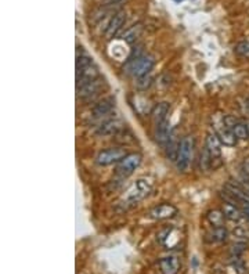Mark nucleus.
I'll return each mask as SVG.
<instances>
[{"mask_svg": "<svg viewBox=\"0 0 249 274\" xmlns=\"http://www.w3.org/2000/svg\"><path fill=\"white\" fill-rule=\"evenodd\" d=\"M194 151H195V139L193 136H186L181 139L180 143V150L177 159H176V168L181 173L188 172L194 159Z\"/></svg>", "mask_w": 249, "mask_h": 274, "instance_id": "obj_1", "label": "nucleus"}, {"mask_svg": "<svg viewBox=\"0 0 249 274\" xmlns=\"http://www.w3.org/2000/svg\"><path fill=\"white\" fill-rule=\"evenodd\" d=\"M154 64H155L154 57L143 54V56L134 57V58H129L124 70H126V74H129L130 77L140 79V78L147 77L151 72Z\"/></svg>", "mask_w": 249, "mask_h": 274, "instance_id": "obj_2", "label": "nucleus"}, {"mask_svg": "<svg viewBox=\"0 0 249 274\" xmlns=\"http://www.w3.org/2000/svg\"><path fill=\"white\" fill-rule=\"evenodd\" d=\"M151 183L148 182L147 179H137V180L127 189L126 194L124 196V201L129 205L137 204L138 201L144 199V198L151 193Z\"/></svg>", "mask_w": 249, "mask_h": 274, "instance_id": "obj_3", "label": "nucleus"}, {"mask_svg": "<svg viewBox=\"0 0 249 274\" xmlns=\"http://www.w3.org/2000/svg\"><path fill=\"white\" fill-rule=\"evenodd\" d=\"M127 155L124 147H111L100 151L97 155L96 162L100 166H110L114 163H119Z\"/></svg>", "mask_w": 249, "mask_h": 274, "instance_id": "obj_4", "label": "nucleus"}, {"mask_svg": "<svg viewBox=\"0 0 249 274\" xmlns=\"http://www.w3.org/2000/svg\"><path fill=\"white\" fill-rule=\"evenodd\" d=\"M143 161V157L138 153H131L124 157L122 161L118 163L117 166V175L121 179H124L127 176H130L136 169L140 166V163Z\"/></svg>", "mask_w": 249, "mask_h": 274, "instance_id": "obj_5", "label": "nucleus"}, {"mask_svg": "<svg viewBox=\"0 0 249 274\" xmlns=\"http://www.w3.org/2000/svg\"><path fill=\"white\" fill-rule=\"evenodd\" d=\"M223 120H224V123L231 129V132L234 133V136L238 139V140H248L249 139L248 123L242 122L241 119L235 118V117H233V115H226V117L223 118Z\"/></svg>", "mask_w": 249, "mask_h": 274, "instance_id": "obj_6", "label": "nucleus"}, {"mask_svg": "<svg viewBox=\"0 0 249 274\" xmlns=\"http://www.w3.org/2000/svg\"><path fill=\"white\" fill-rule=\"evenodd\" d=\"M98 78H100L98 68L94 65V63L89 64V65L83 67L81 70H76V87L89 83V82H93Z\"/></svg>", "mask_w": 249, "mask_h": 274, "instance_id": "obj_7", "label": "nucleus"}, {"mask_svg": "<svg viewBox=\"0 0 249 274\" xmlns=\"http://www.w3.org/2000/svg\"><path fill=\"white\" fill-rule=\"evenodd\" d=\"M176 215H177V208L169 202L157 205L148 212V216L154 220H166V219H170Z\"/></svg>", "mask_w": 249, "mask_h": 274, "instance_id": "obj_8", "label": "nucleus"}, {"mask_svg": "<svg viewBox=\"0 0 249 274\" xmlns=\"http://www.w3.org/2000/svg\"><path fill=\"white\" fill-rule=\"evenodd\" d=\"M221 141L220 139L217 137L216 133H208L207 134V140H205V148L208 150V153L212 158V166L214 168L213 162L214 161H220L221 158Z\"/></svg>", "mask_w": 249, "mask_h": 274, "instance_id": "obj_9", "label": "nucleus"}, {"mask_svg": "<svg viewBox=\"0 0 249 274\" xmlns=\"http://www.w3.org/2000/svg\"><path fill=\"white\" fill-rule=\"evenodd\" d=\"M214 129H216V132H214V133L217 134V137L220 139L223 146H227V147H235V146H237L238 139H237V137L234 136V133L231 132V129L224 123V120L221 119V122L216 123Z\"/></svg>", "mask_w": 249, "mask_h": 274, "instance_id": "obj_10", "label": "nucleus"}, {"mask_svg": "<svg viewBox=\"0 0 249 274\" xmlns=\"http://www.w3.org/2000/svg\"><path fill=\"white\" fill-rule=\"evenodd\" d=\"M124 127V123L119 119H110L103 122L100 126H97L96 134L100 137H110L117 134Z\"/></svg>", "mask_w": 249, "mask_h": 274, "instance_id": "obj_11", "label": "nucleus"}, {"mask_svg": "<svg viewBox=\"0 0 249 274\" xmlns=\"http://www.w3.org/2000/svg\"><path fill=\"white\" fill-rule=\"evenodd\" d=\"M124 22H126V13H124V11H118V13H115L114 17L111 18L110 24H108V27H107V31H105L107 38H108V39H112V38L122 29Z\"/></svg>", "mask_w": 249, "mask_h": 274, "instance_id": "obj_12", "label": "nucleus"}, {"mask_svg": "<svg viewBox=\"0 0 249 274\" xmlns=\"http://www.w3.org/2000/svg\"><path fill=\"white\" fill-rule=\"evenodd\" d=\"M162 274H177L180 270V259L176 255H169L159 260Z\"/></svg>", "mask_w": 249, "mask_h": 274, "instance_id": "obj_13", "label": "nucleus"}, {"mask_svg": "<svg viewBox=\"0 0 249 274\" xmlns=\"http://www.w3.org/2000/svg\"><path fill=\"white\" fill-rule=\"evenodd\" d=\"M169 111H170V104H169V103L162 101V103L155 104L154 108L151 110V118L152 122H154V126H158L162 122L167 120L166 119V117H167Z\"/></svg>", "mask_w": 249, "mask_h": 274, "instance_id": "obj_14", "label": "nucleus"}, {"mask_svg": "<svg viewBox=\"0 0 249 274\" xmlns=\"http://www.w3.org/2000/svg\"><path fill=\"white\" fill-rule=\"evenodd\" d=\"M114 107H115V99H104L101 100L98 104L93 107V110H91V117L93 118H103L105 115H108V114L114 110Z\"/></svg>", "mask_w": 249, "mask_h": 274, "instance_id": "obj_15", "label": "nucleus"}, {"mask_svg": "<svg viewBox=\"0 0 249 274\" xmlns=\"http://www.w3.org/2000/svg\"><path fill=\"white\" fill-rule=\"evenodd\" d=\"M100 89H101V82H100V78H98L93 82H89V83L76 87V91H78V96L81 99H90L91 96H96L97 93L100 91Z\"/></svg>", "mask_w": 249, "mask_h": 274, "instance_id": "obj_16", "label": "nucleus"}, {"mask_svg": "<svg viewBox=\"0 0 249 274\" xmlns=\"http://www.w3.org/2000/svg\"><path fill=\"white\" fill-rule=\"evenodd\" d=\"M172 133L173 130L170 123H169V120H165V122H162L161 125L155 126V140H157L158 144L164 146V147L166 146V143L169 141Z\"/></svg>", "mask_w": 249, "mask_h": 274, "instance_id": "obj_17", "label": "nucleus"}, {"mask_svg": "<svg viewBox=\"0 0 249 274\" xmlns=\"http://www.w3.org/2000/svg\"><path fill=\"white\" fill-rule=\"evenodd\" d=\"M180 143L181 140L177 139V136L174 134V132L172 133L170 136V139L169 141L166 143L165 146V153H166V157H167V159L172 162H176L177 159V155H179V150H180Z\"/></svg>", "mask_w": 249, "mask_h": 274, "instance_id": "obj_18", "label": "nucleus"}, {"mask_svg": "<svg viewBox=\"0 0 249 274\" xmlns=\"http://www.w3.org/2000/svg\"><path fill=\"white\" fill-rule=\"evenodd\" d=\"M221 212L224 213L226 219L231 220V222H238V220H241V218L244 216L242 209L238 205L228 204V202H223V204H221Z\"/></svg>", "mask_w": 249, "mask_h": 274, "instance_id": "obj_19", "label": "nucleus"}, {"mask_svg": "<svg viewBox=\"0 0 249 274\" xmlns=\"http://www.w3.org/2000/svg\"><path fill=\"white\" fill-rule=\"evenodd\" d=\"M227 230L223 227H213L209 233H207V241L208 242H223L227 239Z\"/></svg>", "mask_w": 249, "mask_h": 274, "instance_id": "obj_20", "label": "nucleus"}, {"mask_svg": "<svg viewBox=\"0 0 249 274\" xmlns=\"http://www.w3.org/2000/svg\"><path fill=\"white\" fill-rule=\"evenodd\" d=\"M208 222L213 227H223L224 226V220H226V216L224 213L221 212V209H212V211L208 212L207 215Z\"/></svg>", "mask_w": 249, "mask_h": 274, "instance_id": "obj_21", "label": "nucleus"}, {"mask_svg": "<svg viewBox=\"0 0 249 274\" xmlns=\"http://www.w3.org/2000/svg\"><path fill=\"white\" fill-rule=\"evenodd\" d=\"M141 32H143L141 24H136V25H133V27H130L129 29H126V32L124 34V40L126 43L131 44V43H134L138 38H140Z\"/></svg>", "mask_w": 249, "mask_h": 274, "instance_id": "obj_22", "label": "nucleus"}, {"mask_svg": "<svg viewBox=\"0 0 249 274\" xmlns=\"http://www.w3.org/2000/svg\"><path fill=\"white\" fill-rule=\"evenodd\" d=\"M235 53L242 58H249V42L248 40H242V42L237 43L235 46Z\"/></svg>", "mask_w": 249, "mask_h": 274, "instance_id": "obj_23", "label": "nucleus"}, {"mask_svg": "<svg viewBox=\"0 0 249 274\" xmlns=\"http://www.w3.org/2000/svg\"><path fill=\"white\" fill-rule=\"evenodd\" d=\"M245 244L244 242H240V244H235V245H233V248H231V256L234 258V259H238L240 258V255H241L244 251H245Z\"/></svg>", "mask_w": 249, "mask_h": 274, "instance_id": "obj_24", "label": "nucleus"}, {"mask_svg": "<svg viewBox=\"0 0 249 274\" xmlns=\"http://www.w3.org/2000/svg\"><path fill=\"white\" fill-rule=\"evenodd\" d=\"M170 232H172V229H170V227H166V229H164V230H161V232L157 234V241L161 242V244H164V242H165V239L169 237Z\"/></svg>", "mask_w": 249, "mask_h": 274, "instance_id": "obj_25", "label": "nucleus"}, {"mask_svg": "<svg viewBox=\"0 0 249 274\" xmlns=\"http://www.w3.org/2000/svg\"><path fill=\"white\" fill-rule=\"evenodd\" d=\"M151 84V79H150V77L147 75V77H143V78H140L138 79V82H137V87L138 89H147L148 86Z\"/></svg>", "mask_w": 249, "mask_h": 274, "instance_id": "obj_26", "label": "nucleus"}, {"mask_svg": "<svg viewBox=\"0 0 249 274\" xmlns=\"http://www.w3.org/2000/svg\"><path fill=\"white\" fill-rule=\"evenodd\" d=\"M126 0H105L104 1V7H117V6H121L124 4Z\"/></svg>", "mask_w": 249, "mask_h": 274, "instance_id": "obj_27", "label": "nucleus"}, {"mask_svg": "<svg viewBox=\"0 0 249 274\" xmlns=\"http://www.w3.org/2000/svg\"><path fill=\"white\" fill-rule=\"evenodd\" d=\"M242 172H244V175L249 177V157L242 161Z\"/></svg>", "mask_w": 249, "mask_h": 274, "instance_id": "obj_28", "label": "nucleus"}, {"mask_svg": "<svg viewBox=\"0 0 249 274\" xmlns=\"http://www.w3.org/2000/svg\"><path fill=\"white\" fill-rule=\"evenodd\" d=\"M176 1H183V0H176Z\"/></svg>", "mask_w": 249, "mask_h": 274, "instance_id": "obj_29", "label": "nucleus"}, {"mask_svg": "<svg viewBox=\"0 0 249 274\" xmlns=\"http://www.w3.org/2000/svg\"><path fill=\"white\" fill-rule=\"evenodd\" d=\"M248 108H249V99H248Z\"/></svg>", "mask_w": 249, "mask_h": 274, "instance_id": "obj_30", "label": "nucleus"}]
</instances>
